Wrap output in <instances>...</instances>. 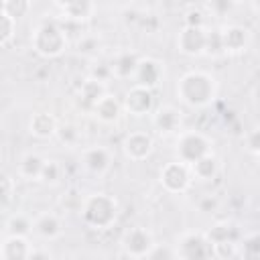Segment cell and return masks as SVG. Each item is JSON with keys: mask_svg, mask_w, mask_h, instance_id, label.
<instances>
[{"mask_svg": "<svg viewBox=\"0 0 260 260\" xmlns=\"http://www.w3.org/2000/svg\"><path fill=\"white\" fill-rule=\"evenodd\" d=\"M185 26H205V14L199 8H189L183 16Z\"/></svg>", "mask_w": 260, "mask_h": 260, "instance_id": "74e56055", "label": "cell"}, {"mask_svg": "<svg viewBox=\"0 0 260 260\" xmlns=\"http://www.w3.org/2000/svg\"><path fill=\"white\" fill-rule=\"evenodd\" d=\"M106 83L104 81H98L93 77H85L81 81V85L75 89V106L79 110H85V112H91V108L95 106V102L106 93Z\"/></svg>", "mask_w": 260, "mask_h": 260, "instance_id": "5bb4252c", "label": "cell"}, {"mask_svg": "<svg viewBox=\"0 0 260 260\" xmlns=\"http://www.w3.org/2000/svg\"><path fill=\"white\" fill-rule=\"evenodd\" d=\"M152 246H154V238L142 225H134V228L126 230L122 236L124 256H130V258H146V254Z\"/></svg>", "mask_w": 260, "mask_h": 260, "instance_id": "9c48e42d", "label": "cell"}, {"mask_svg": "<svg viewBox=\"0 0 260 260\" xmlns=\"http://www.w3.org/2000/svg\"><path fill=\"white\" fill-rule=\"evenodd\" d=\"M211 138L201 132V130H181L177 134V142H175V156L177 160L191 165L193 160H197L199 156L211 152L213 148Z\"/></svg>", "mask_w": 260, "mask_h": 260, "instance_id": "277c9868", "label": "cell"}, {"mask_svg": "<svg viewBox=\"0 0 260 260\" xmlns=\"http://www.w3.org/2000/svg\"><path fill=\"white\" fill-rule=\"evenodd\" d=\"M165 75V63L156 57H138L136 69H134V83L144 85L148 89H154Z\"/></svg>", "mask_w": 260, "mask_h": 260, "instance_id": "8fae6325", "label": "cell"}, {"mask_svg": "<svg viewBox=\"0 0 260 260\" xmlns=\"http://www.w3.org/2000/svg\"><path fill=\"white\" fill-rule=\"evenodd\" d=\"M98 49H100V41H98V37H93V35H85V37H81V39L77 41V51H79L83 57H93V55L98 53Z\"/></svg>", "mask_w": 260, "mask_h": 260, "instance_id": "d590c367", "label": "cell"}, {"mask_svg": "<svg viewBox=\"0 0 260 260\" xmlns=\"http://www.w3.org/2000/svg\"><path fill=\"white\" fill-rule=\"evenodd\" d=\"M30 45L35 53L43 59H55L61 57L67 49V32L57 20L45 18L35 26L30 35Z\"/></svg>", "mask_w": 260, "mask_h": 260, "instance_id": "3957f363", "label": "cell"}, {"mask_svg": "<svg viewBox=\"0 0 260 260\" xmlns=\"http://www.w3.org/2000/svg\"><path fill=\"white\" fill-rule=\"evenodd\" d=\"M43 162H45V158L41 154H37V152L22 154V158L18 160V167H16L20 179H24V181H39Z\"/></svg>", "mask_w": 260, "mask_h": 260, "instance_id": "603a6c76", "label": "cell"}, {"mask_svg": "<svg viewBox=\"0 0 260 260\" xmlns=\"http://www.w3.org/2000/svg\"><path fill=\"white\" fill-rule=\"evenodd\" d=\"M14 30H16V22L0 8V47L10 43V39L14 37Z\"/></svg>", "mask_w": 260, "mask_h": 260, "instance_id": "d6a6232c", "label": "cell"}, {"mask_svg": "<svg viewBox=\"0 0 260 260\" xmlns=\"http://www.w3.org/2000/svg\"><path fill=\"white\" fill-rule=\"evenodd\" d=\"M203 55H209V57H213V59L225 55V53H223V45H221L219 28H213V30H207V32H205V49H203Z\"/></svg>", "mask_w": 260, "mask_h": 260, "instance_id": "f1b7e54d", "label": "cell"}, {"mask_svg": "<svg viewBox=\"0 0 260 260\" xmlns=\"http://www.w3.org/2000/svg\"><path fill=\"white\" fill-rule=\"evenodd\" d=\"M189 169H191L193 179L207 183V181H213V179L219 175L221 162H219V158H217V156L213 154V150H211V152L199 156L197 160H193V162L189 165Z\"/></svg>", "mask_w": 260, "mask_h": 260, "instance_id": "ffe728a7", "label": "cell"}, {"mask_svg": "<svg viewBox=\"0 0 260 260\" xmlns=\"http://www.w3.org/2000/svg\"><path fill=\"white\" fill-rule=\"evenodd\" d=\"M207 6H209V10H211V14H215V16H225V14L234 8V2H232V0H209Z\"/></svg>", "mask_w": 260, "mask_h": 260, "instance_id": "f35d334b", "label": "cell"}, {"mask_svg": "<svg viewBox=\"0 0 260 260\" xmlns=\"http://www.w3.org/2000/svg\"><path fill=\"white\" fill-rule=\"evenodd\" d=\"M89 77H93V79L106 83V81L112 77V75H110V67H108V63H98V65H93L91 71H89Z\"/></svg>", "mask_w": 260, "mask_h": 260, "instance_id": "60d3db41", "label": "cell"}, {"mask_svg": "<svg viewBox=\"0 0 260 260\" xmlns=\"http://www.w3.org/2000/svg\"><path fill=\"white\" fill-rule=\"evenodd\" d=\"M51 2H53V4H55V6H59V8H63V6H65V2H67V0H51Z\"/></svg>", "mask_w": 260, "mask_h": 260, "instance_id": "7bdbcfd3", "label": "cell"}, {"mask_svg": "<svg viewBox=\"0 0 260 260\" xmlns=\"http://www.w3.org/2000/svg\"><path fill=\"white\" fill-rule=\"evenodd\" d=\"M177 258L181 260H207L213 258V246L207 240L205 232H185L177 238L175 244Z\"/></svg>", "mask_w": 260, "mask_h": 260, "instance_id": "5b68a950", "label": "cell"}, {"mask_svg": "<svg viewBox=\"0 0 260 260\" xmlns=\"http://www.w3.org/2000/svg\"><path fill=\"white\" fill-rule=\"evenodd\" d=\"M61 10L69 20L85 22L95 14V2L93 0H67Z\"/></svg>", "mask_w": 260, "mask_h": 260, "instance_id": "7402d4cb", "label": "cell"}, {"mask_svg": "<svg viewBox=\"0 0 260 260\" xmlns=\"http://www.w3.org/2000/svg\"><path fill=\"white\" fill-rule=\"evenodd\" d=\"M158 181L167 193L181 195V193L189 191V187L193 183V175H191L189 165H185L181 160H171V162L162 165V169L158 173Z\"/></svg>", "mask_w": 260, "mask_h": 260, "instance_id": "8992f818", "label": "cell"}, {"mask_svg": "<svg viewBox=\"0 0 260 260\" xmlns=\"http://www.w3.org/2000/svg\"><path fill=\"white\" fill-rule=\"evenodd\" d=\"M51 258V252L49 250H41V248H30V254H28V260H49Z\"/></svg>", "mask_w": 260, "mask_h": 260, "instance_id": "b9f144b4", "label": "cell"}, {"mask_svg": "<svg viewBox=\"0 0 260 260\" xmlns=\"http://www.w3.org/2000/svg\"><path fill=\"white\" fill-rule=\"evenodd\" d=\"M219 35H221L223 53H228V55L244 53L252 39V32L242 24H228V26L219 28Z\"/></svg>", "mask_w": 260, "mask_h": 260, "instance_id": "4fadbf2b", "label": "cell"}, {"mask_svg": "<svg viewBox=\"0 0 260 260\" xmlns=\"http://www.w3.org/2000/svg\"><path fill=\"white\" fill-rule=\"evenodd\" d=\"M61 175H63V167L57 160H45L43 162V169H41L39 181L45 183V185H57L59 179H61Z\"/></svg>", "mask_w": 260, "mask_h": 260, "instance_id": "f546056e", "label": "cell"}, {"mask_svg": "<svg viewBox=\"0 0 260 260\" xmlns=\"http://www.w3.org/2000/svg\"><path fill=\"white\" fill-rule=\"evenodd\" d=\"M0 242H2V238H0Z\"/></svg>", "mask_w": 260, "mask_h": 260, "instance_id": "bcb514c9", "label": "cell"}, {"mask_svg": "<svg viewBox=\"0 0 260 260\" xmlns=\"http://www.w3.org/2000/svg\"><path fill=\"white\" fill-rule=\"evenodd\" d=\"M232 2H234V4H238V2H244V0H232Z\"/></svg>", "mask_w": 260, "mask_h": 260, "instance_id": "ee69618b", "label": "cell"}, {"mask_svg": "<svg viewBox=\"0 0 260 260\" xmlns=\"http://www.w3.org/2000/svg\"><path fill=\"white\" fill-rule=\"evenodd\" d=\"M32 244L24 236H10L6 234L0 242V258L2 260H28Z\"/></svg>", "mask_w": 260, "mask_h": 260, "instance_id": "ac0fdd59", "label": "cell"}, {"mask_svg": "<svg viewBox=\"0 0 260 260\" xmlns=\"http://www.w3.org/2000/svg\"><path fill=\"white\" fill-rule=\"evenodd\" d=\"M146 258H150V260H173V258H177V250H175V246H169V244H154L150 250H148V254H146Z\"/></svg>", "mask_w": 260, "mask_h": 260, "instance_id": "e575fe53", "label": "cell"}, {"mask_svg": "<svg viewBox=\"0 0 260 260\" xmlns=\"http://www.w3.org/2000/svg\"><path fill=\"white\" fill-rule=\"evenodd\" d=\"M205 236H207V240H209L211 244L221 242V240H238V230H236V225H234L232 221L221 219V221L211 223L209 230L205 232Z\"/></svg>", "mask_w": 260, "mask_h": 260, "instance_id": "d4e9b609", "label": "cell"}, {"mask_svg": "<svg viewBox=\"0 0 260 260\" xmlns=\"http://www.w3.org/2000/svg\"><path fill=\"white\" fill-rule=\"evenodd\" d=\"M57 118L49 112H35L28 120V132L39 138V140H47L51 136H55V130H57Z\"/></svg>", "mask_w": 260, "mask_h": 260, "instance_id": "44dd1931", "label": "cell"}, {"mask_svg": "<svg viewBox=\"0 0 260 260\" xmlns=\"http://www.w3.org/2000/svg\"><path fill=\"white\" fill-rule=\"evenodd\" d=\"M205 26H183L177 35V49L187 57H199L205 49Z\"/></svg>", "mask_w": 260, "mask_h": 260, "instance_id": "7c38bea8", "label": "cell"}, {"mask_svg": "<svg viewBox=\"0 0 260 260\" xmlns=\"http://www.w3.org/2000/svg\"><path fill=\"white\" fill-rule=\"evenodd\" d=\"M213 246V258L219 260H234L240 258V250H238V240H221L211 244Z\"/></svg>", "mask_w": 260, "mask_h": 260, "instance_id": "83f0119b", "label": "cell"}, {"mask_svg": "<svg viewBox=\"0 0 260 260\" xmlns=\"http://www.w3.org/2000/svg\"><path fill=\"white\" fill-rule=\"evenodd\" d=\"M30 0H4L2 4H0V8L16 22V20H20V18H24V16H28V12H30Z\"/></svg>", "mask_w": 260, "mask_h": 260, "instance_id": "4316f807", "label": "cell"}, {"mask_svg": "<svg viewBox=\"0 0 260 260\" xmlns=\"http://www.w3.org/2000/svg\"><path fill=\"white\" fill-rule=\"evenodd\" d=\"M4 230L10 236H24V238H28L32 234V217H28L26 213H12L6 219Z\"/></svg>", "mask_w": 260, "mask_h": 260, "instance_id": "cb8c5ba5", "label": "cell"}, {"mask_svg": "<svg viewBox=\"0 0 260 260\" xmlns=\"http://www.w3.org/2000/svg\"><path fill=\"white\" fill-rule=\"evenodd\" d=\"M32 234L43 240H57L63 234V219L53 211H43L32 217Z\"/></svg>", "mask_w": 260, "mask_h": 260, "instance_id": "2e32d148", "label": "cell"}, {"mask_svg": "<svg viewBox=\"0 0 260 260\" xmlns=\"http://www.w3.org/2000/svg\"><path fill=\"white\" fill-rule=\"evenodd\" d=\"M83 193H79L77 189H69V191H65L63 195H61V199H59V203H61V207L65 209V211H79L81 209V203H83Z\"/></svg>", "mask_w": 260, "mask_h": 260, "instance_id": "1f68e13d", "label": "cell"}, {"mask_svg": "<svg viewBox=\"0 0 260 260\" xmlns=\"http://www.w3.org/2000/svg\"><path fill=\"white\" fill-rule=\"evenodd\" d=\"M244 146L252 156L260 154V132H258V128H252L248 134H244Z\"/></svg>", "mask_w": 260, "mask_h": 260, "instance_id": "8d00e7d4", "label": "cell"}, {"mask_svg": "<svg viewBox=\"0 0 260 260\" xmlns=\"http://www.w3.org/2000/svg\"><path fill=\"white\" fill-rule=\"evenodd\" d=\"M79 213L91 230H108L118 219V201L108 193H91L83 197Z\"/></svg>", "mask_w": 260, "mask_h": 260, "instance_id": "7a4b0ae2", "label": "cell"}, {"mask_svg": "<svg viewBox=\"0 0 260 260\" xmlns=\"http://www.w3.org/2000/svg\"><path fill=\"white\" fill-rule=\"evenodd\" d=\"M197 207H199V211H203V213H213V211H217L219 201H217L215 195H203V197H199Z\"/></svg>", "mask_w": 260, "mask_h": 260, "instance_id": "ab89813d", "label": "cell"}, {"mask_svg": "<svg viewBox=\"0 0 260 260\" xmlns=\"http://www.w3.org/2000/svg\"><path fill=\"white\" fill-rule=\"evenodd\" d=\"M136 63H138V55L134 51H120L108 61L110 75L114 79H132Z\"/></svg>", "mask_w": 260, "mask_h": 260, "instance_id": "d6986e66", "label": "cell"}, {"mask_svg": "<svg viewBox=\"0 0 260 260\" xmlns=\"http://www.w3.org/2000/svg\"><path fill=\"white\" fill-rule=\"evenodd\" d=\"M55 136H57L65 146H73V144H77V140H79V130H77V126L71 124V122H61V124H57Z\"/></svg>", "mask_w": 260, "mask_h": 260, "instance_id": "4dcf8cb0", "label": "cell"}, {"mask_svg": "<svg viewBox=\"0 0 260 260\" xmlns=\"http://www.w3.org/2000/svg\"><path fill=\"white\" fill-rule=\"evenodd\" d=\"M238 250H240V258H248V260L260 258V234L258 232L244 234L238 240Z\"/></svg>", "mask_w": 260, "mask_h": 260, "instance_id": "484cf974", "label": "cell"}, {"mask_svg": "<svg viewBox=\"0 0 260 260\" xmlns=\"http://www.w3.org/2000/svg\"><path fill=\"white\" fill-rule=\"evenodd\" d=\"M175 93L179 102H183L187 108L201 110L213 104L217 95V79L201 69H191L183 73L175 85Z\"/></svg>", "mask_w": 260, "mask_h": 260, "instance_id": "6da1fadb", "label": "cell"}, {"mask_svg": "<svg viewBox=\"0 0 260 260\" xmlns=\"http://www.w3.org/2000/svg\"><path fill=\"white\" fill-rule=\"evenodd\" d=\"M150 122L152 128L160 134V136H177L183 130V112L177 106H158L150 112Z\"/></svg>", "mask_w": 260, "mask_h": 260, "instance_id": "52a82bcc", "label": "cell"}, {"mask_svg": "<svg viewBox=\"0 0 260 260\" xmlns=\"http://www.w3.org/2000/svg\"><path fill=\"white\" fill-rule=\"evenodd\" d=\"M122 150L126 154V158L134 160V162H142L146 160L152 150H154V140L148 132H142V130H134V132H128L122 140Z\"/></svg>", "mask_w": 260, "mask_h": 260, "instance_id": "30bf717a", "label": "cell"}, {"mask_svg": "<svg viewBox=\"0 0 260 260\" xmlns=\"http://www.w3.org/2000/svg\"><path fill=\"white\" fill-rule=\"evenodd\" d=\"M122 110H126L130 116L142 118V116H150V112L154 110V91L134 83L122 100Z\"/></svg>", "mask_w": 260, "mask_h": 260, "instance_id": "ba28073f", "label": "cell"}, {"mask_svg": "<svg viewBox=\"0 0 260 260\" xmlns=\"http://www.w3.org/2000/svg\"><path fill=\"white\" fill-rule=\"evenodd\" d=\"M12 197H14V181L8 175L0 173V209L8 207Z\"/></svg>", "mask_w": 260, "mask_h": 260, "instance_id": "836d02e7", "label": "cell"}, {"mask_svg": "<svg viewBox=\"0 0 260 260\" xmlns=\"http://www.w3.org/2000/svg\"><path fill=\"white\" fill-rule=\"evenodd\" d=\"M2 2H4V0H0V4H2Z\"/></svg>", "mask_w": 260, "mask_h": 260, "instance_id": "f6af8a7d", "label": "cell"}, {"mask_svg": "<svg viewBox=\"0 0 260 260\" xmlns=\"http://www.w3.org/2000/svg\"><path fill=\"white\" fill-rule=\"evenodd\" d=\"M91 114L102 124H116L120 120V116H122V102L116 95H112V93L106 91L95 102V106L91 108Z\"/></svg>", "mask_w": 260, "mask_h": 260, "instance_id": "e0dca14e", "label": "cell"}, {"mask_svg": "<svg viewBox=\"0 0 260 260\" xmlns=\"http://www.w3.org/2000/svg\"><path fill=\"white\" fill-rule=\"evenodd\" d=\"M112 165V152L106 146H87L81 152V167L89 175H104Z\"/></svg>", "mask_w": 260, "mask_h": 260, "instance_id": "9a60e30c", "label": "cell"}]
</instances>
